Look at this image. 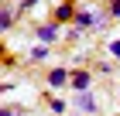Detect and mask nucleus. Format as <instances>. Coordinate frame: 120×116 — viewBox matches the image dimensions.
<instances>
[{"label": "nucleus", "instance_id": "1", "mask_svg": "<svg viewBox=\"0 0 120 116\" xmlns=\"http://www.w3.org/2000/svg\"><path fill=\"white\" fill-rule=\"evenodd\" d=\"M69 82H72V89H75V92H89L93 75H89V72H72V79H69Z\"/></svg>", "mask_w": 120, "mask_h": 116}, {"label": "nucleus", "instance_id": "2", "mask_svg": "<svg viewBox=\"0 0 120 116\" xmlns=\"http://www.w3.org/2000/svg\"><path fill=\"white\" fill-rule=\"evenodd\" d=\"M55 38H58V24H41L38 27V41L41 45H52Z\"/></svg>", "mask_w": 120, "mask_h": 116}, {"label": "nucleus", "instance_id": "3", "mask_svg": "<svg viewBox=\"0 0 120 116\" xmlns=\"http://www.w3.org/2000/svg\"><path fill=\"white\" fill-rule=\"evenodd\" d=\"M69 79H72V75H69L65 68H52V72H48V85H52V89H62Z\"/></svg>", "mask_w": 120, "mask_h": 116}, {"label": "nucleus", "instance_id": "4", "mask_svg": "<svg viewBox=\"0 0 120 116\" xmlns=\"http://www.w3.org/2000/svg\"><path fill=\"white\" fill-rule=\"evenodd\" d=\"M75 106H79V109H86V113H93V109H96V102H93V96H89V92H79Z\"/></svg>", "mask_w": 120, "mask_h": 116}, {"label": "nucleus", "instance_id": "5", "mask_svg": "<svg viewBox=\"0 0 120 116\" xmlns=\"http://www.w3.org/2000/svg\"><path fill=\"white\" fill-rule=\"evenodd\" d=\"M72 17H75V7H72V4H62V7L55 10V21H72Z\"/></svg>", "mask_w": 120, "mask_h": 116}, {"label": "nucleus", "instance_id": "6", "mask_svg": "<svg viewBox=\"0 0 120 116\" xmlns=\"http://www.w3.org/2000/svg\"><path fill=\"white\" fill-rule=\"evenodd\" d=\"M89 24H96V14H75V27H89Z\"/></svg>", "mask_w": 120, "mask_h": 116}, {"label": "nucleus", "instance_id": "7", "mask_svg": "<svg viewBox=\"0 0 120 116\" xmlns=\"http://www.w3.org/2000/svg\"><path fill=\"white\" fill-rule=\"evenodd\" d=\"M28 58H31V62H45V58H48V48H45V45H38L34 51L28 55Z\"/></svg>", "mask_w": 120, "mask_h": 116}, {"label": "nucleus", "instance_id": "8", "mask_svg": "<svg viewBox=\"0 0 120 116\" xmlns=\"http://www.w3.org/2000/svg\"><path fill=\"white\" fill-rule=\"evenodd\" d=\"M10 21H14V17H10V10L4 7V14H0V31H10Z\"/></svg>", "mask_w": 120, "mask_h": 116}, {"label": "nucleus", "instance_id": "9", "mask_svg": "<svg viewBox=\"0 0 120 116\" xmlns=\"http://www.w3.org/2000/svg\"><path fill=\"white\" fill-rule=\"evenodd\" d=\"M110 17H120V0H110Z\"/></svg>", "mask_w": 120, "mask_h": 116}, {"label": "nucleus", "instance_id": "10", "mask_svg": "<svg viewBox=\"0 0 120 116\" xmlns=\"http://www.w3.org/2000/svg\"><path fill=\"white\" fill-rule=\"evenodd\" d=\"M110 55H113V58H120V41H113V45H110Z\"/></svg>", "mask_w": 120, "mask_h": 116}, {"label": "nucleus", "instance_id": "11", "mask_svg": "<svg viewBox=\"0 0 120 116\" xmlns=\"http://www.w3.org/2000/svg\"><path fill=\"white\" fill-rule=\"evenodd\" d=\"M0 116H17V113H14L10 106H4V109H0Z\"/></svg>", "mask_w": 120, "mask_h": 116}, {"label": "nucleus", "instance_id": "12", "mask_svg": "<svg viewBox=\"0 0 120 116\" xmlns=\"http://www.w3.org/2000/svg\"><path fill=\"white\" fill-rule=\"evenodd\" d=\"M34 4H41V0H24V4H21V7L28 10V7H34Z\"/></svg>", "mask_w": 120, "mask_h": 116}]
</instances>
